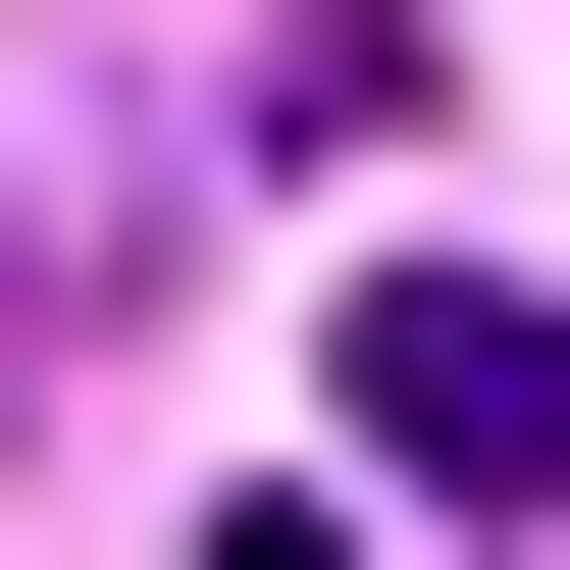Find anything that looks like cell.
<instances>
[{"mask_svg":"<svg viewBox=\"0 0 570 570\" xmlns=\"http://www.w3.org/2000/svg\"><path fill=\"white\" fill-rule=\"evenodd\" d=\"M0 466H52V208H0Z\"/></svg>","mask_w":570,"mask_h":570,"instance_id":"obj_2","label":"cell"},{"mask_svg":"<svg viewBox=\"0 0 570 570\" xmlns=\"http://www.w3.org/2000/svg\"><path fill=\"white\" fill-rule=\"evenodd\" d=\"M363 466H415V519H519V570H570V312H519V259H363Z\"/></svg>","mask_w":570,"mask_h":570,"instance_id":"obj_1","label":"cell"}]
</instances>
